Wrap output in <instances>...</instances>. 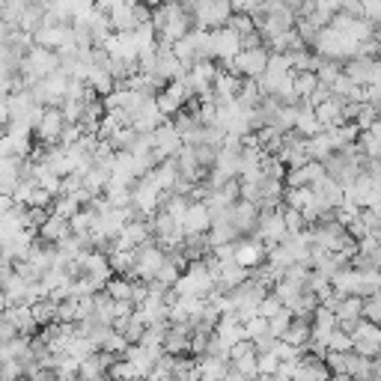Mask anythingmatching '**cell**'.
Returning a JSON list of instances; mask_svg holds the SVG:
<instances>
[{
  "label": "cell",
  "mask_w": 381,
  "mask_h": 381,
  "mask_svg": "<svg viewBox=\"0 0 381 381\" xmlns=\"http://www.w3.org/2000/svg\"><path fill=\"white\" fill-rule=\"evenodd\" d=\"M122 361L131 363V370H134L137 378H146V375L152 373V366H155V358L149 355L146 348H140V346H129V348H125Z\"/></svg>",
  "instance_id": "9c48e42d"
},
{
  "label": "cell",
  "mask_w": 381,
  "mask_h": 381,
  "mask_svg": "<svg viewBox=\"0 0 381 381\" xmlns=\"http://www.w3.org/2000/svg\"><path fill=\"white\" fill-rule=\"evenodd\" d=\"M238 45H242V51H257V48H265V42H262V36L257 30H253V33L238 39Z\"/></svg>",
  "instance_id": "11a10c76"
},
{
  "label": "cell",
  "mask_w": 381,
  "mask_h": 381,
  "mask_svg": "<svg viewBox=\"0 0 381 381\" xmlns=\"http://www.w3.org/2000/svg\"><path fill=\"white\" fill-rule=\"evenodd\" d=\"M361 304H363V298H355V295L340 298L336 307H334V316L336 319H361Z\"/></svg>",
  "instance_id": "cb8c5ba5"
},
{
  "label": "cell",
  "mask_w": 381,
  "mask_h": 381,
  "mask_svg": "<svg viewBox=\"0 0 381 381\" xmlns=\"http://www.w3.org/2000/svg\"><path fill=\"white\" fill-rule=\"evenodd\" d=\"M63 117H60V110L57 107H42V117H39V122L33 125V134L30 137H36V143L39 146H45V149H51V146H60V131H63Z\"/></svg>",
  "instance_id": "7a4b0ae2"
},
{
  "label": "cell",
  "mask_w": 381,
  "mask_h": 381,
  "mask_svg": "<svg viewBox=\"0 0 381 381\" xmlns=\"http://www.w3.org/2000/svg\"><path fill=\"white\" fill-rule=\"evenodd\" d=\"M301 170H304V176H307V185H313V182H319V179L324 176V167H322L319 161H307Z\"/></svg>",
  "instance_id": "f5cc1de1"
},
{
  "label": "cell",
  "mask_w": 381,
  "mask_h": 381,
  "mask_svg": "<svg viewBox=\"0 0 381 381\" xmlns=\"http://www.w3.org/2000/svg\"><path fill=\"white\" fill-rule=\"evenodd\" d=\"M110 182V167H90V173L81 179V188L87 191V194H93V197H102V191H105V185Z\"/></svg>",
  "instance_id": "8fae6325"
},
{
  "label": "cell",
  "mask_w": 381,
  "mask_h": 381,
  "mask_svg": "<svg viewBox=\"0 0 381 381\" xmlns=\"http://www.w3.org/2000/svg\"><path fill=\"white\" fill-rule=\"evenodd\" d=\"M69 235H72L69 233V221H60L54 215H48V221L39 227V242H45V245H60Z\"/></svg>",
  "instance_id": "ba28073f"
},
{
  "label": "cell",
  "mask_w": 381,
  "mask_h": 381,
  "mask_svg": "<svg viewBox=\"0 0 381 381\" xmlns=\"http://www.w3.org/2000/svg\"><path fill=\"white\" fill-rule=\"evenodd\" d=\"M51 203H54V197L42 188H33L30 197H27V209H48L51 211Z\"/></svg>",
  "instance_id": "7bdbcfd3"
},
{
  "label": "cell",
  "mask_w": 381,
  "mask_h": 381,
  "mask_svg": "<svg viewBox=\"0 0 381 381\" xmlns=\"http://www.w3.org/2000/svg\"><path fill=\"white\" fill-rule=\"evenodd\" d=\"M4 310H6V298H4V292H0V316H4Z\"/></svg>",
  "instance_id": "91938a15"
},
{
  "label": "cell",
  "mask_w": 381,
  "mask_h": 381,
  "mask_svg": "<svg viewBox=\"0 0 381 381\" xmlns=\"http://www.w3.org/2000/svg\"><path fill=\"white\" fill-rule=\"evenodd\" d=\"M4 319L16 328L18 336H24V340H33V336L39 334V328L33 324L30 319V304H16V307H6L4 310Z\"/></svg>",
  "instance_id": "8992f818"
},
{
  "label": "cell",
  "mask_w": 381,
  "mask_h": 381,
  "mask_svg": "<svg viewBox=\"0 0 381 381\" xmlns=\"http://www.w3.org/2000/svg\"><path fill=\"white\" fill-rule=\"evenodd\" d=\"M381 346L378 343H366V340H351V355H358L363 361H375Z\"/></svg>",
  "instance_id": "74e56055"
},
{
  "label": "cell",
  "mask_w": 381,
  "mask_h": 381,
  "mask_svg": "<svg viewBox=\"0 0 381 381\" xmlns=\"http://www.w3.org/2000/svg\"><path fill=\"white\" fill-rule=\"evenodd\" d=\"M316 81L322 83V87H331V83L336 81V78H340L343 75V63H334V60H322L319 63V69H316Z\"/></svg>",
  "instance_id": "603a6c76"
},
{
  "label": "cell",
  "mask_w": 381,
  "mask_h": 381,
  "mask_svg": "<svg viewBox=\"0 0 381 381\" xmlns=\"http://www.w3.org/2000/svg\"><path fill=\"white\" fill-rule=\"evenodd\" d=\"M235 245H218V247H211V257H215L218 262H235Z\"/></svg>",
  "instance_id": "816d5d0a"
},
{
  "label": "cell",
  "mask_w": 381,
  "mask_h": 381,
  "mask_svg": "<svg viewBox=\"0 0 381 381\" xmlns=\"http://www.w3.org/2000/svg\"><path fill=\"white\" fill-rule=\"evenodd\" d=\"M78 381H98V378H105V370H102V363H98V358H83L78 363Z\"/></svg>",
  "instance_id": "d4e9b609"
},
{
  "label": "cell",
  "mask_w": 381,
  "mask_h": 381,
  "mask_svg": "<svg viewBox=\"0 0 381 381\" xmlns=\"http://www.w3.org/2000/svg\"><path fill=\"white\" fill-rule=\"evenodd\" d=\"M289 324H292V313H289V310L283 307V310H280L277 316H271V319H268V334H271L274 340H280V336L286 334V328H289Z\"/></svg>",
  "instance_id": "4dcf8cb0"
},
{
  "label": "cell",
  "mask_w": 381,
  "mask_h": 381,
  "mask_svg": "<svg viewBox=\"0 0 381 381\" xmlns=\"http://www.w3.org/2000/svg\"><path fill=\"white\" fill-rule=\"evenodd\" d=\"M316 12H319L322 18H331V16H336V12H340V0H319Z\"/></svg>",
  "instance_id": "9f6ffc18"
},
{
  "label": "cell",
  "mask_w": 381,
  "mask_h": 381,
  "mask_svg": "<svg viewBox=\"0 0 381 381\" xmlns=\"http://www.w3.org/2000/svg\"><path fill=\"white\" fill-rule=\"evenodd\" d=\"M265 72L268 75H289L292 72V60L289 54H268V63H265Z\"/></svg>",
  "instance_id": "f1b7e54d"
},
{
  "label": "cell",
  "mask_w": 381,
  "mask_h": 381,
  "mask_svg": "<svg viewBox=\"0 0 381 381\" xmlns=\"http://www.w3.org/2000/svg\"><path fill=\"white\" fill-rule=\"evenodd\" d=\"M134 140H137V131L129 125V129H117L114 134H110L107 143H110V149H114V152H129L134 146Z\"/></svg>",
  "instance_id": "484cf974"
},
{
  "label": "cell",
  "mask_w": 381,
  "mask_h": 381,
  "mask_svg": "<svg viewBox=\"0 0 381 381\" xmlns=\"http://www.w3.org/2000/svg\"><path fill=\"white\" fill-rule=\"evenodd\" d=\"M179 277H182V274L176 271V268H173L170 262H164V265L158 268V274H155V283H161L164 289H173V283H176Z\"/></svg>",
  "instance_id": "60d3db41"
},
{
  "label": "cell",
  "mask_w": 381,
  "mask_h": 381,
  "mask_svg": "<svg viewBox=\"0 0 381 381\" xmlns=\"http://www.w3.org/2000/svg\"><path fill=\"white\" fill-rule=\"evenodd\" d=\"M307 277H310V268L307 265H289V268H283V280H289V283L307 286Z\"/></svg>",
  "instance_id": "ee69618b"
},
{
  "label": "cell",
  "mask_w": 381,
  "mask_h": 381,
  "mask_svg": "<svg viewBox=\"0 0 381 381\" xmlns=\"http://www.w3.org/2000/svg\"><path fill=\"white\" fill-rule=\"evenodd\" d=\"M310 328H316V331H324V334H331V331H336V316L331 313V310H324V307H316L313 319H310Z\"/></svg>",
  "instance_id": "83f0119b"
},
{
  "label": "cell",
  "mask_w": 381,
  "mask_h": 381,
  "mask_svg": "<svg viewBox=\"0 0 381 381\" xmlns=\"http://www.w3.org/2000/svg\"><path fill=\"white\" fill-rule=\"evenodd\" d=\"M280 343H286V346H292V348H304L307 343H310V324L307 322H298V319H292V324L286 328V334L280 336Z\"/></svg>",
  "instance_id": "5bb4252c"
},
{
  "label": "cell",
  "mask_w": 381,
  "mask_h": 381,
  "mask_svg": "<svg viewBox=\"0 0 381 381\" xmlns=\"http://www.w3.org/2000/svg\"><path fill=\"white\" fill-rule=\"evenodd\" d=\"M12 206H16V203H12V197H9V194H0V218L9 215Z\"/></svg>",
  "instance_id": "6f0895ef"
},
{
  "label": "cell",
  "mask_w": 381,
  "mask_h": 381,
  "mask_svg": "<svg viewBox=\"0 0 381 381\" xmlns=\"http://www.w3.org/2000/svg\"><path fill=\"white\" fill-rule=\"evenodd\" d=\"M221 221H227L230 227L238 233V238H253L257 235V206H250V203H233L227 211H223V218Z\"/></svg>",
  "instance_id": "277c9868"
},
{
  "label": "cell",
  "mask_w": 381,
  "mask_h": 381,
  "mask_svg": "<svg viewBox=\"0 0 381 381\" xmlns=\"http://www.w3.org/2000/svg\"><path fill=\"white\" fill-rule=\"evenodd\" d=\"M57 324H78V301L75 298L57 304Z\"/></svg>",
  "instance_id": "d590c367"
},
{
  "label": "cell",
  "mask_w": 381,
  "mask_h": 381,
  "mask_svg": "<svg viewBox=\"0 0 381 381\" xmlns=\"http://www.w3.org/2000/svg\"><path fill=\"white\" fill-rule=\"evenodd\" d=\"M351 340H366V343H378L381 346V328H378V324H373V322L361 319L355 334H351Z\"/></svg>",
  "instance_id": "1f68e13d"
},
{
  "label": "cell",
  "mask_w": 381,
  "mask_h": 381,
  "mask_svg": "<svg viewBox=\"0 0 381 381\" xmlns=\"http://www.w3.org/2000/svg\"><path fill=\"white\" fill-rule=\"evenodd\" d=\"M125 348H129L125 336L117 334V331H110V334L105 336V343H102V348H98V351H107V355H114V358H122V355H125Z\"/></svg>",
  "instance_id": "d6a6232c"
},
{
  "label": "cell",
  "mask_w": 381,
  "mask_h": 381,
  "mask_svg": "<svg viewBox=\"0 0 381 381\" xmlns=\"http://www.w3.org/2000/svg\"><path fill=\"white\" fill-rule=\"evenodd\" d=\"M361 223L366 227V233H378L381 227V218H378V209H361Z\"/></svg>",
  "instance_id": "c3c4849f"
},
{
  "label": "cell",
  "mask_w": 381,
  "mask_h": 381,
  "mask_svg": "<svg viewBox=\"0 0 381 381\" xmlns=\"http://www.w3.org/2000/svg\"><path fill=\"white\" fill-rule=\"evenodd\" d=\"M250 381H271V378H268V375H257V378H250Z\"/></svg>",
  "instance_id": "6125c7cd"
},
{
  "label": "cell",
  "mask_w": 381,
  "mask_h": 381,
  "mask_svg": "<svg viewBox=\"0 0 381 381\" xmlns=\"http://www.w3.org/2000/svg\"><path fill=\"white\" fill-rule=\"evenodd\" d=\"M78 211H81V206L72 200V197H54V203H51V215H54V218L72 221Z\"/></svg>",
  "instance_id": "7402d4cb"
},
{
  "label": "cell",
  "mask_w": 381,
  "mask_h": 381,
  "mask_svg": "<svg viewBox=\"0 0 381 381\" xmlns=\"http://www.w3.org/2000/svg\"><path fill=\"white\" fill-rule=\"evenodd\" d=\"M328 381H351V378H348V375H331Z\"/></svg>",
  "instance_id": "94428289"
},
{
  "label": "cell",
  "mask_w": 381,
  "mask_h": 381,
  "mask_svg": "<svg viewBox=\"0 0 381 381\" xmlns=\"http://www.w3.org/2000/svg\"><path fill=\"white\" fill-rule=\"evenodd\" d=\"M45 87H48V93H51L54 98H60V102H63L66 87H69V75L63 72V69H57V72H51V75L45 78Z\"/></svg>",
  "instance_id": "f546056e"
},
{
  "label": "cell",
  "mask_w": 381,
  "mask_h": 381,
  "mask_svg": "<svg viewBox=\"0 0 381 381\" xmlns=\"http://www.w3.org/2000/svg\"><path fill=\"white\" fill-rule=\"evenodd\" d=\"M358 253H363V257H381V250H378V233H366L361 242H358Z\"/></svg>",
  "instance_id": "f6af8a7d"
},
{
  "label": "cell",
  "mask_w": 381,
  "mask_h": 381,
  "mask_svg": "<svg viewBox=\"0 0 381 381\" xmlns=\"http://www.w3.org/2000/svg\"><path fill=\"white\" fill-rule=\"evenodd\" d=\"M131 39H134L137 54H149V51H155V42H158V36H155V30H152L149 24H137L134 30H131Z\"/></svg>",
  "instance_id": "e0dca14e"
},
{
  "label": "cell",
  "mask_w": 381,
  "mask_h": 381,
  "mask_svg": "<svg viewBox=\"0 0 381 381\" xmlns=\"http://www.w3.org/2000/svg\"><path fill=\"white\" fill-rule=\"evenodd\" d=\"M280 310H283V307H280V301L274 298V295H271V292H268V295H265V298L259 301V307H257V316H262V319L268 322V319H271V316H277V313H280Z\"/></svg>",
  "instance_id": "b9f144b4"
},
{
  "label": "cell",
  "mask_w": 381,
  "mask_h": 381,
  "mask_svg": "<svg viewBox=\"0 0 381 381\" xmlns=\"http://www.w3.org/2000/svg\"><path fill=\"white\" fill-rule=\"evenodd\" d=\"M102 292L107 295L110 301H129L131 298V283L125 277H110Z\"/></svg>",
  "instance_id": "ffe728a7"
},
{
  "label": "cell",
  "mask_w": 381,
  "mask_h": 381,
  "mask_svg": "<svg viewBox=\"0 0 381 381\" xmlns=\"http://www.w3.org/2000/svg\"><path fill=\"white\" fill-rule=\"evenodd\" d=\"M230 16H233V9H230L227 0H211V4H194L191 21H194V30L211 33V30H221Z\"/></svg>",
  "instance_id": "6da1fadb"
},
{
  "label": "cell",
  "mask_w": 381,
  "mask_h": 381,
  "mask_svg": "<svg viewBox=\"0 0 381 381\" xmlns=\"http://www.w3.org/2000/svg\"><path fill=\"white\" fill-rule=\"evenodd\" d=\"M93 227H95V215L90 209H81L78 215L69 221V233H72V235H90Z\"/></svg>",
  "instance_id": "44dd1931"
},
{
  "label": "cell",
  "mask_w": 381,
  "mask_h": 381,
  "mask_svg": "<svg viewBox=\"0 0 381 381\" xmlns=\"http://www.w3.org/2000/svg\"><path fill=\"white\" fill-rule=\"evenodd\" d=\"M230 366H233V370H235L238 375H245L247 381L259 375V373H257V355H247V358H238V361H230Z\"/></svg>",
  "instance_id": "8d00e7d4"
},
{
  "label": "cell",
  "mask_w": 381,
  "mask_h": 381,
  "mask_svg": "<svg viewBox=\"0 0 381 381\" xmlns=\"http://www.w3.org/2000/svg\"><path fill=\"white\" fill-rule=\"evenodd\" d=\"M304 152H307V158H310V161L324 164V161L331 158L334 146H331V140L324 137V131H322V134H316V137H310V140H307V143H304Z\"/></svg>",
  "instance_id": "7c38bea8"
},
{
  "label": "cell",
  "mask_w": 381,
  "mask_h": 381,
  "mask_svg": "<svg viewBox=\"0 0 381 381\" xmlns=\"http://www.w3.org/2000/svg\"><path fill=\"white\" fill-rule=\"evenodd\" d=\"M152 137H155V149H152V155H155V161H170V158H176V152L182 149V140H179V134H176V129H173V122L170 119H164L158 129L152 131Z\"/></svg>",
  "instance_id": "5b68a950"
},
{
  "label": "cell",
  "mask_w": 381,
  "mask_h": 381,
  "mask_svg": "<svg viewBox=\"0 0 381 381\" xmlns=\"http://www.w3.org/2000/svg\"><path fill=\"white\" fill-rule=\"evenodd\" d=\"M9 33H12V27H9V24H4V21H0V45H6Z\"/></svg>",
  "instance_id": "680465c9"
},
{
  "label": "cell",
  "mask_w": 381,
  "mask_h": 381,
  "mask_svg": "<svg viewBox=\"0 0 381 381\" xmlns=\"http://www.w3.org/2000/svg\"><path fill=\"white\" fill-rule=\"evenodd\" d=\"M155 107H158V114L161 117H176L182 107H185V102H182V98L176 95V93H170V90H161L158 95H155Z\"/></svg>",
  "instance_id": "2e32d148"
},
{
  "label": "cell",
  "mask_w": 381,
  "mask_h": 381,
  "mask_svg": "<svg viewBox=\"0 0 381 381\" xmlns=\"http://www.w3.org/2000/svg\"><path fill=\"white\" fill-rule=\"evenodd\" d=\"M247 355H257V351H253V343H250V340H242V343L230 346L227 361H238V358H247Z\"/></svg>",
  "instance_id": "f907efd6"
},
{
  "label": "cell",
  "mask_w": 381,
  "mask_h": 381,
  "mask_svg": "<svg viewBox=\"0 0 381 381\" xmlns=\"http://www.w3.org/2000/svg\"><path fill=\"white\" fill-rule=\"evenodd\" d=\"M277 366H280V361H277L274 355H257V373H259V375L271 378V375L277 373Z\"/></svg>",
  "instance_id": "7dc6e473"
},
{
  "label": "cell",
  "mask_w": 381,
  "mask_h": 381,
  "mask_svg": "<svg viewBox=\"0 0 381 381\" xmlns=\"http://www.w3.org/2000/svg\"><path fill=\"white\" fill-rule=\"evenodd\" d=\"M361 319L378 324V319H381V298H378V295H373V298H363V304H361Z\"/></svg>",
  "instance_id": "e575fe53"
},
{
  "label": "cell",
  "mask_w": 381,
  "mask_h": 381,
  "mask_svg": "<svg viewBox=\"0 0 381 381\" xmlns=\"http://www.w3.org/2000/svg\"><path fill=\"white\" fill-rule=\"evenodd\" d=\"M242 328H245V340H259V336H265L268 334V322L262 319V316H257V319H250V322H245L242 324Z\"/></svg>",
  "instance_id": "f35d334b"
},
{
  "label": "cell",
  "mask_w": 381,
  "mask_h": 381,
  "mask_svg": "<svg viewBox=\"0 0 381 381\" xmlns=\"http://www.w3.org/2000/svg\"><path fill=\"white\" fill-rule=\"evenodd\" d=\"M280 218H283V227H286V235H301L307 230V223L301 218V211H295V209H283L280 206Z\"/></svg>",
  "instance_id": "4316f807"
},
{
  "label": "cell",
  "mask_w": 381,
  "mask_h": 381,
  "mask_svg": "<svg viewBox=\"0 0 381 381\" xmlns=\"http://www.w3.org/2000/svg\"><path fill=\"white\" fill-rule=\"evenodd\" d=\"M378 122V110L370 107V105H361L358 110V117H355V125H358V131H370V125Z\"/></svg>",
  "instance_id": "ab89813d"
},
{
  "label": "cell",
  "mask_w": 381,
  "mask_h": 381,
  "mask_svg": "<svg viewBox=\"0 0 381 381\" xmlns=\"http://www.w3.org/2000/svg\"><path fill=\"white\" fill-rule=\"evenodd\" d=\"M277 343L280 340H274L271 334H265V336H259V340H253V351H257V355H274Z\"/></svg>",
  "instance_id": "681fc988"
},
{
  "label": "cell",
  "mask_w": 381,
  "mask_h": 381,
  "mask_svg": "<svg viewBox=\"0 0 381 381\" xmlns=\"http://www.w3.org/2000/svg\"><path fill=\"white\" fill-rule=\"evenodd\" d=\"M146 295H149V286L143 283V280H134V283H131V298H129V301H131L134 307H140V304L146 301Z\"/></svg>",
  "instance_id": "db71d44e"
},
{
  "label": "cell",
  "mask_w": 381,
  "mask_h": 381,
  "mask_svg": "<svg viewBox=\"0 0 381 381\" xmlns=\"http://www.w3.org/2000/svg\"><path fill=\"white\" fill-rule=\"evenodd\" d=\"M170 122H173V129H176L179 140H182V137H188L191 131L200 129V119H197V114H194V110H185V107H182L176 117H170Z\"/></svg>",
  "instance_id": "ac0fdd59"
},
{
  "label": "cell",
  "mask_w": 381,
  "mask_h": 381,
  "mask_svg": "<svg viewBox=\"0 0 381 381\" xmlns=\"http://www.w3.org/2000/svg\"><path fill=\"white\" fill-rule=\"evenodd\" d=\"M268 292H271L274 298L280 301V307H292V304H295V301H298L301 295H304V286H298V283H289V280H277V283H274L271 289H268Z\"/></svg>",
  "instance_id": "4fadbf2b"
},
{
  "label": "cell",
  "mask_w": 381,
  "mask_h": 381,
  "mask_svg": "<svg viewBox=\"0 0 381 381\" xmlns=\"http://www.w3.org/2000/svg\"><path fill=\"white\" fill-rule=\"evenodd\" d=\"M343 75L355 83V87H381V63L378 60H348L343 63Z\"/></svg>",
  "instance_id": "3957f363"
},
{
  "label": "cell",
  "mask_w": 381,
  "mask_h": 381,
  "mask_svg": "<svg viewBox=\"0 0 381 381\" xmlns=\"http://www.w3.org/2000/svg\"><path fill=\"white\" fill-rule=\"evenodd\" d=\"M316 87H319V81H316V75H313V72H295V75H292V93L298 95L301 102H304V98L313 95V90H316Z\"/></svg>",
  "instance_id": "d6986e66"
},
{
  "label": "cell",
  "mask_w": 381,
  "mask_h": 381,
  "mask_svg": "<svg viewBox=\"0 0 381 381\" xmlns=\"http://www.w3.org/2000/svg\"><path fill=\"white\" fill-rule=\"evenodd\" d=\"M30 319L36 328H48V324L57 322V304L54 301H36L30 304Z\"/></svg>",
  "instance_id": "9a60e30c"
},
{
  "label": "cell",
  "mask_w": 381,
  "mask_h": 381,
  "mask_svg": "<svg viewBox=\"0 0 381 381\" xmlns=\"http://www.w3.org/2000/svg\"><path fill=\"white\" fill-rule=\"evenodd\" d=\"M295 134H298L301 140H310V137H316L322 134V125L316 122L313 117V107H307V102H301V110H298V119H295Z\"/></svg>",
  "instance_id": "30bf717a"
},
{
  "label": "cell",
  "mask_w": 381,
  "mask_h": 381,
  "mask_svg": "<svg viewBox=\"0 0 381 381\" xmlns=\"http://www.w3.org/2000/svg\"><path fill=\"white\" fill-rule=\"evenodd\" d=\"M24 378V370L18 366V361H4L0 363V381H18Z\"/></svg>",
  "instance_id": "bcb514c9"
},
{
  "label": "cell",
  "mask_w": 381,
  "mask_h": 381,
  "mask_svg": "<svg viewBox=\"0 0 381 381\" xmlns=\"http://www.w3.org/2000/svg\"><path fill=\"white\" fill-rule=\"evenodd\" d=\"M324 346H328V351H334V355H348V351H351V336H346L340 331H331Z\"/></svg>",
  "instance_id": "836d02e7"
},
{
  "label": "cell",
  "mask_w": 381,
  "mask_h": 381,
  "mask_svg": "<svg viewBox=\"0 0 381 381\" xmlns=\"http://www.w3.org/2000/svg\"><path fill=\"white\" fill-rule=\"evenodd\" d=\"M107 21H110V33H131L137 21L131 16V4H125V0H117V4H110V12H107Z\"/></svg>",
  "instance_id": "52a82bcc"
}]
</instances>
